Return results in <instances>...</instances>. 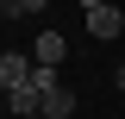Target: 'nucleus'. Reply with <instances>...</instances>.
I'll return each mask as SVG.
<instances>
[{"instance_id":"20e7f679","label":"nucleus","mask_w":125,"mask_h":119,"mask_svg":"<svg viewBox=\"0 0 125 119\" xmlns=\"http://www.w3.org/2000/svg\"><path fill=\"white\" fill-rule=\"evenodd\" d=\"M38 113H44V119H75V94L56 82L50 94H38Z\"/></svg>"},{"instance_id":"f257e3e1","label":"nucleus","mask_w":125,"mask_h":119,"mask_svg":"<svg viewBox=\"0 0 125 119\" xmlns=\"http://www.w3.org/2000/svg\"><path fill=\"white\" fill-rule=\"evenodd\" d=\"M81 19H88V31H94V38H125V6L88 0V6H81Z\"/></svg>"},{"instance_id":"423d86ee","label":"nucleus","mask_w":125,"mask_h":119,"mask_svg":"<svg viewBox=\"0 0 125 119\" xmlns=\"http://www.w3.org/2000/svg\"><path fill=\"white\" fill-rule=\"evenodd\" d=\"M31 119H44V113H31Z\"/></svg>"},{"instance_id":"0eeeda50","label":"nucleus","mask_w":125,"mask_h":119,"mask_svg":"<svg viewBox=\"0 0 125 119\" xmlns=\"http://www.w3.org/2000/svg\"><path fill=\"white\" fill-rule=\"evenodd\" d=\"M119 44H125V38H119Z\"/></svg>"},{"instance_id":"f03ea898","label":"nucleus","mask_w":125,"mask_h":119,"mask_svg":"<svg viewBox=\"0 0 125 119\" xmlns=\"http://www.w3.org/2000/svg\"><path fill=\"white\" fill-rule=\"evenodd\" d=\"M31 75H38V63H31V57H19V50H0V94L31 88Z\"/></svg>"},{"instance_id":"7ed1b4c3","label":"nucleus","mask_w":125,"mask_h":119,"mask_svg":"<svg viewBox=\"0 0 125 119\" xmlns=\"http://www.w3.org/2000/svg\"><path fill=\"white\" fill-rule=\"evenodd\" d=\"M62 57H69V44H62V31H38V44H31V63H38V69H56Z\"/></svg>"},{"instance_id":"39448f33","label":"nucleus","mask_w":125,"mask_h":119,"mask_svg":"<svg viewBox=\"0 0 125 119\" xmlns=\"http://www.w3.org/2000/svg\"><path fill=\"white\" fill-rule=\"evenodd\" d=\"M113 88H119V94H125V63H119V69H113Z\"/></svg>"}]
</instances>
